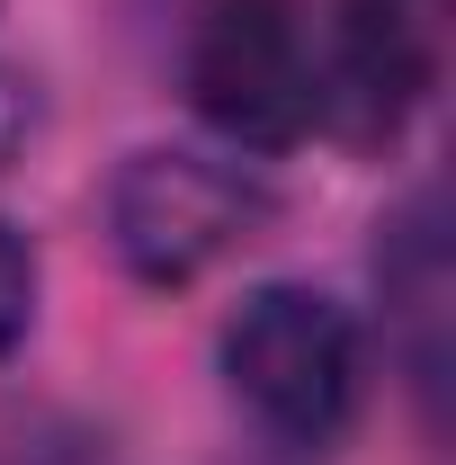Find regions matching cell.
Wrapping results in <instances>:
<instances>
[{
    "label": "cell",
    "instance_id": "1",
    "mask_svg": "<svg viewBox=\"0 0 456 465\" xmlns=\"http://www.w3.org/2000/svg\"><path fill=\"white\" fill-rule=\"evenodd\" d=\"M224 385L269 439L286 448H332L358 411L367 358L358 322L322 287H260L224 322Z\"/></svg>",
    "mask_w": 456,
    "mask_h": 465
},
{
    "label": "cell",
    "instance_id": "2",
    "mask_svg": "<svg viewBox=\"0 0 456 465\" xmlns=\"http://www.w3.org/2000/svg\"><path fill=\"white\" fill-rule=\"evenodd\" d=\"M188 99L242 153H286L322 125V45L304 0H206L188 36Z\"/></svg>",
    "mask_w": 456,
    "mask_h": 465
},
{
    "label": "cell",
    "instance_id": "3",
    "mask_svg": "<svg viewBox=\"0 0 456 465\" xmlns=\"http://www.w3.org/2000/svg\"><path fill=\"white\" fill-rule=\"evenodd\" d=\"M269 224V188L206 153H134L108 179V242L125 278L144 287H188L215 260H233Z\"/></svg>",
    "mask_w": 456,
    "mask_h": 465
},
{
    "label": "cell",
    "instance_id": "4",
    "mask_svg": "<svg viewBox=\"0 0 456 465\" xmlns=\"http://www.w3.org/2000/svg\"><path fill=\"white\" fill-rule=\"evenodd\" d=\"M448 72V0H332L322 108L349 143H394Z\"/></svg>",
    "mask_w": 456,
    "mask_h": 465
},
{
    "label": "cell",
    "instance_id": "5",
    "mask_svg": "<svg viewBox=\"0 0 456 465\" xmlns=\"http://www.w3.org/2000/svg\"><path fill=\"white\" fill-rule=\"evenodd\" d=\"M376 278L394 295V313L411 322V385H421V403L439 411V376H448V341H439V322H448V242H439V197H411L402 206L394 242L376 251Z\"/></svg>",
    "mask_w": 456,
    "mask_h": 465
},
{
    "label": "cell",
    "instance_id": "6",
    "mask_svg": "<svg viewBox=\"0 0 456 465\" xmlns=\"http://www.w3.org/2000/svg\"><path fill=\"white\" fill-rule=\"evenodd\" d=\"M27 322H36V260H27V242L0 224V358L27 341Z\"/></svg>",
    "mask_w": 456,
    "mask_h": 465
}]
</instances>
